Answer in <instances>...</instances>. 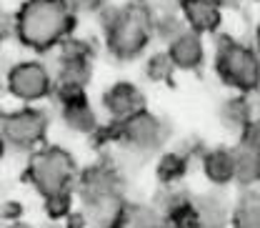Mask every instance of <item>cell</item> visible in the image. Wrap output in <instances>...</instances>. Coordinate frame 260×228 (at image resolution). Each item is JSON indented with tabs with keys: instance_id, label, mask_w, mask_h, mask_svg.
<instances>
[{
	"instance_id": "9a60e30c",
	"label": "cell",
	"mask_w": 260,
	"mask_h": 228,
	"mask_svg": "<svg viewBox=\"0 0 260 228\" xmlns=\"http://www.w3.org/2000/svg\"><path fill=\"white\" fill-rule=\"evenodd\" d=\"M110 228H165V221L145 206H123L118 221Z\"/></svg>"
},
{
	"instance_id": "52a82bcc",
	"label": "cell",
	"mask_w": 260,
	"mask_h": 228,
	"mask_svg": "<svg viewBox=\"0 0 260 228\" xmlns=\"http://www.w3.org/2000/svg\"><path fill=\"white\" fill-rule=\"evenodd\" d=\"M108 135L130 146V148H135V151H155L165 140V126L150 110H140L125 121L115 123Z\"/></svg>"
},
{
	"instance_id": "44dd1931",
	"label": "cell",
	"mask_w": 260,
	"mask_h": 228,
	"mask_svg": "<svg viewBox=\"0 0 260 228\" xmlns=\"http://www.w3.org/2000/svg\"><path fill=\"white\" fill-rule=\"evenodd\" d=\"M238 146L240 148H248L253 153L260 156V118H253L248 121L243 130H240V138H238Z\"/></svg>"
},
{
	"instance_id": "9c48e42d",
	"label": "cell",
	"mask_w": 260,
	"mask_h": 228,
	"mask_svg": "<svg viewBox=\"0 0 260 228\" xmlns=\"http://www.w3.org/2000/svg\"><path fill=\"white\" fill-rule=\"evenodd\" d=\"M58 98H60L63 121L68 128L78 133H95L98 118L85 96V88H58Z\"/></svg>"
},
{
	"instance_id": "83f0119b",
	"label": "cell",
	"mask_w": 260,
	"mask_h": 228,
	"mask_svg": "<svg viewBox=\"0 0 260 228\" xmlns=\"http://www.w3.org/2000/svg\"><path fill=\"white\" fill-rule=\"evenodd\" d=\"M258 183H260V156H258Z\"/></svg>"
},
{
	"instance_id": "ffe728a7",
	"label": "cell",
	"mask_w": 260,
	"mask_h": 228,
	"mask_svg": "<svg viewBox=\"0 0 260 228\" xmlns=\"http://www.w3.org/2000/svg\"><path fill=\"white\" fill-rule=\"evenodd\" d=\"M173 70H175V63L170 61L168 53H158L148 61V78L155 80V83H162V80H170L173 78Z\"/></svg>"
},
{
	"instance_id": "ac0fdd59",
	"label": "cell",
	"mask_w": 260,
	"mask_h": 228,
	"mask_svg": "<svg viewBox=\"0 0 260 228\" xmlns=\"http://www.w3.org/2000/svg\"><path fill=\"white\" fill-rule=\"evenodd\" d=\"M185 170H188V158L180 156V153H168L158 163V178H160L162 183H168V186L178 183L185 176Z\"/></svg>"
},
{
	"instance_id": "cb8c5ba5",
	"label": "cell",
	"mask_w": 260,
	"mask_h": 228,
	"mask_svg": "<svg viewBox=\"0 0 260 228\" xmlns=\"http://www.w3.org/2000/svg\"><path fill=\"white\" fill-rule=\"evenodd\" d=\"M65 228H85V221H83L80 216H70V221H68Z\"/></svg>"
},
{
	"instance_id": "603a6c76",
	"label": "cell",
	"mask_w": 260,
	"mask_h": 228,
	"mask_svg": "<svg viewBox=\"0 0 260 228\" xmlns=\"http://www.w3.org/2000/svg\"><path fill=\"white\" fill-rule=\"evenodd\" d=\"M10 31H13V18H10V15L0 8V43H3L8 35H10Z\"/></svg>"
},
{
	"instance_id": "4fadbf2b",
	"label": "cell",
	"mask_w": 260,
	"mask_h": 228,
	"mask_svg": "<svg viewBox=\"0 0 260 228\" xmlns=\"http://www.w3.org/2000/svg\"><path fill=\"white\" fill-rule=\"evenodd\" d=\"M168 55L170 61L175 63V68L180 70H195L203 65V58H205V50H203V38L193 33L190 28L188 31H180L178 35L170 38L168 43Z\"/></svg>"
},
{
	"instance_id": "30bf717a",
	"label": "cell",
	"mask_w": 260,
	"mask_h": 228,
	"mask_svg": "<svg viewBox=\"0 0 260 228\" xmlns=\"http://www.w3.org/2000/svg\"><path fill=\"white\" fill-rule=\"evenodd\" d=\"M103 105H105L108 116H110L115 123H120V121H125L130 116L145 110V96L138 91V86L120 80V83H115V86H110V88L105 91Z\"/></svg>"
},
{
	"instance_id": "ba28073f",
	"label": "cell",
	"mask_w": 260,
	"mask_h": 228,
	"mask_svg": "<svg viewBox=\"0 0 260 228\" xmlns=\"http://www.w3.org/2000/svg\"><path fill=\"white\" fill-rule=\"evenodd\" d=\"M63 48L58 88H85L90 80V48L75 40H65Z\"/></svg>"
},
{
	"instance_id": "5b68a950",
	"label": "cell",
	"mask_w": 260,
	"mask_h": 228,
	"mask_svg": "<svg viewBox=\"0 0 260 228\" xmlns=\"http://www.w3.org/2000/svg\"><path fill=\"white\" fill-rule=\"evenodd\" d=\"M48 113L40 108H20L15 113L0 116V133L15 151H32L45 140L48 133Z\"/></svg>"
},
{
	"instance_id": "277c9868",
	"label": "cell",
	"mask_w": 260,
	"mask_h": 228,
	"mask_svg": "<svg viewBox=\"0 0 260 228\" xmlns=\"http://www.w3.org/2000/svg\"><path fill=\"white\" fill-rule=\"evenodd\" d=\"M215 73L238 93H253L260 88V55L255 48L233 38H220L215 50Z\"/></svg>"
},
{
	"instance_id": "7c38bea8",
	"label": "cell",
	"mask_w": 260,
	"mask_h": 228,
	"mask_svg": "<svg viewBox=\"0 0 260 228\" xmlns=\"http://www.w3.org/2000/svg\"><path fill=\"white\" fill-rule=\"evenodd\" d=\"M220 0H180V13L188 23V28L198 35L215 33L223 23Z\"/></svg>"
},
{
	"instance_id": "f1b7e54d",
	"label": "cell",
	"mask_w": 260,
	"mask_h": 228,
	"mask_svg": "<svg viewBox=\"0 0 260 228\" xmlns=\"http://www.w3.org/2000/svg\"><path fill=\"white\" fill-rule=\"evenodd\" d=\"M220 3H230V0H220Z\"/></svg>"
},
{
	"instance_id": "7402d4cb",
	"label": "cell",
	"mask_w": 260,
	"mask_h": 228,
	"mask_svg": "<svg viewBox=\"0 0 260 228\" xmlns=\"http://www.w3.org/2000/svg\"><path fill=\"white\" fill-rule=\"evenodd\" d=\"M103 3L105 0H68V5L73 10H98V8H103Z\"/></svg>"
},
{
	"instance_id": "6da1fadb",
	"label": "cell",
	"mask_w": 260,
	"mask_h": 228,
	"mask_svg": "<svg viewBox=\"0 0 260 228\" xmlns=\"http://www.w3.org/2000/svg\"><path fill=\"white\" fill-rule=\"evenodd\" d=\"M75 178H78L75 158L60 146H45L32 151L25 168V181H30L32 188L43 195L50 218L70 216Z\"/></svg>"
},
{
	"instance_id": "5bb4252c",
	"label": "cell",
	"mask_w": 260,
	"mask_h": 228,
	"mask_svg": "<svg viewBox=\"0 0 260 228\" xmlns=\"http://www.w3.org/2000/svg\"><path fill=\"white\" fill-rule=\"evenodd\" d=\"M203 173L213 186L235 181V148H213L203 156Z\"/></svg>"
},
{
	"instance_id": "2e32d148",
	"label": "cell",
	"mask_w": 260,
	"mask_h": 228,
	"mask_svg": "<svg viewBox=\"0 0 260 228\" xmlns=\"http://www.w3.org/2000/svg\"><path fill=\"white\" fill-rule=\"evenodd\" d=\"M233 228H260V193L245 191L233 211Z\"/></svg>"
},
{
	"instance_id": "7a4b0ae2",
	"label": "cell",
	"mask_w": 260,
	"mask_h": 228,
	"mask_svg": "<svg viewBox=\"0 0 260 228\" xmlns=\"http://www.w3.org/2000/svg\"><path fill=\"white\" fill-rule=\"evenodd\" d=\"M18 40L35 53L63 45L75 31V10L68 0H23L13 18Z\"/></svg>"
},
{
	"instance_id": "e0dca14e",
	"label": "cell",
	"mask_w": 260,
	"mask_h": 228,
	"mask_svg": "<svg viewBox=\"0 0 260 228\" xmlns=\"http://www.w3.org/2000/svg\"><path fill=\"white\" fill-rule=\"evenodd\" d=\"M235 181L240 186L258 183V153L248 148H235Z\"/></svg>"
},
{
	"instance_id": "8992f818",
	"label": "cell",
	"mask_w": 260,
	"mask_h": 228,
	"mask_svg": "<svg viewBox=\"0 0 260 228\" xmlns=\"http://www.w3.org/2000/svg\"><path fill=\"white\" fill-rule=\"evenodd\" d=\"M5 88L10 96L23 103H38L55 91L48 68L38 61H23L13 65L5 75Z\"/></svg>"
},
{
	"instance_id": "3957f363",
	"label": "cell",
	"mask_w": 260,
	"mask_h": 228,
	"mask_svg": "<svg viewBox=\"0 0 260 228\" xmlns=\"http://www.w3.org/2000/svg\"><path fill=\"white\" fill-rule=\"evenodd\" d=\"M153 31V10L143 0H133L105 18V45L118 61H133L148 48Z\"/></svg>"
},
{
	"instance_id": "d6986e66",
	"label": "cell",
	"mask_w": 260,
	"mask_h": 228,
	"mask_svg": "<svg viewBox=\"0 0 260 228\" xmlns=\"http://www.w3.org/2000/svg\"><path fill=\"white\" fill-rule=\"evenodd\" d=\"M248 121H253V116H250V105H248L245 98H233V100H228L223 105V123L225 126H233L235 130H243V126Z\"/></svg>"
},
{
	"instance_id": "d4e9b609",
	"label": "cell",
	"mask_w": 260,
	"mask_h": 228,
	"mask_svg": "<svg viewBox=\"0 0 260 228\" xmlns=\"http://www.w3.org/2000/svg\"><path fill=\"white\" fill-rule=\"evenodd\" d=\"M5 151H8V140L3 138V133H0V158L5 156Z\"/></svg>"
},
{
	"instance_id": "8fae6325",
	"label": "cell",
	"mask_w": 260,
	"mask_h": 228,
	"mask_svg": "<svg viewBox=\"0 0 260 228\" xmlns=\"http://www.w3.org/2000/svg\"><path fill=\"white\" fill-rule=\"evenodd\" d=\"M118 188H120V181L110 165H93L80 176V193H83L85 206H93L108 198H118Z\"/></svg>"
},
{
	"instance_id": "484cf974",
	"label": "cell",
	"mask_w": 260,
	"mask_h": 228,
	"mask_svg": "<svg viewBox=\"0 0 260 228\" xmlns=\"http://www.w3.org/2000/svg\"><path fill=\"white\" fill-rule=\"evenodd\" d=\"M255 50H258V55H260V23H258V28H255Z\"/></svg>"
},
{
	"instance_id": "4316f807",
	"label": "cell",
	"mask_w": 260,
	"mask_h": 228,
	"mask_svg": "<svg viewBox=\"0 0 260 228\" xmlns=\"http://www.w3.org/2000/svg\"><path fill=\"white\" fill-rule=\"evenodd\" d=\"M10 228H30V226H23V223H13Z\"/></svg>"
}]
</instances>
